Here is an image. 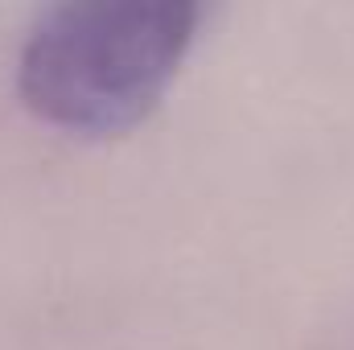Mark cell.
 <instances>
[{
  "label": "cell",
  "mask_w": 354,
  "mask_h": 350,
  "mask_svg": "<svg viewBox=\"0 0 354 350\" xmlns=\"http://www.w3.org/2000/svg\"><path fill=\"white\" fill-rule=\"evenodd\" d=\"M202 21L198 0L54 4L17 50V95L33 120L66 136H124L161 107Z\"/></svg>",
  "instance_id": "obj_1"
}]
</instances>
